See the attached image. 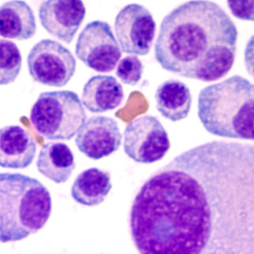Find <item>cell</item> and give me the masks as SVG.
<instances>
[{
    "label": "cell",
    "mask_w": 254,
    "mask_h": 254,
    "mask_svg": "<svg viewBox=\"0 0 254 254\" xmlns=\"http://www.w3.org/2000/svg\"><path fill=\"white\" fill-rule=\"evenodd\" d=\"M129 226L139 254H254V144L176 156L141 187Z\"/></svg>",
    "instance_id": "obj_1"
},
{
    "label": "cell",
    "mask_w": 254,
    "mask_h": 254,
    "mask_svg": "<svg viewBox=\"0 0 254 254\" xmlns=\"http://www.w3.org/2000/svg\"><path fill=\"white\" fill-rule=\"evenodd\" d=\"M237 41V28L218 4L190 1L164 17L155 56L165 70L212 82L233 67Z\"/></svg>",
    "instance_id": "obj_2"
},
{
    "label": "cell",
    "mask_w": 254,
    "mask_h": 254,
    "mask_svg": "<svg viewBox=\"0 0 254 254\" xmlns=\"http://www.w3.org/2000/svg\"><path fill=\"white\" fill-rule=\"evenodd\" d=\"M198 117L208 133L254 141V85L235 75L205 87L198 96Z\"/></svg>",
    "instance_id": "obj_3"
},
{
    "label": "cell",
    "mask_w": 254,
    "mask_h": 254,
    "mask_svg": "<svg viewBox=\"0 0 254 254\" xmlns=\"http://www.w3.org/2000/svg\"><path fill=\"white\" fill-rule=\"evenodd\" d=\"M1 230L3 243L37 233L52 212L50 192L41 182L21 174L0 175Z\"/></svg>",
    "instance_id": "obj_4"
},
{
    "label": "cell",
    "mask_w": 254,
    "mask_h": 254,
    "mask_svg": "<svg viewBox=\"0 0 254 254\" xmlns=\"http://www.w3.org/2000/svg\"><path fill=\"white\" fill-rule=\"evenodd\" d=\"M85 120L79 97L69 90L41 93L30 113L33 127L49 140H70L81 130Z\"/></svg>",
    "instance_id": "obj_5"
},
{
    "label": "cell",
    "mask_w": 254,
    "mask_h": 254,
    "mask_svg": "<svg viewBox=\"0 0 254 254\" xmlns=\"http://www.w3.org/2000/svg\"><path fill=\"white\" fill-rule=\"evenodd\" d=\"M27 64L34 81L52 87L65 86L74 75L77 65L70 51L50 39L42 40L33 47Z\"/></svg>",
    "instance_id": "obj_6"
},
{
    "label": "cell",
    "mask_w": 254,
    "mask_h": 254,
    "mask_svg": "<svg viewBox=\"0 0 254 254\" xmlns=\"http://www.w3.org/2000/svg\"><path fill=\"white\" fill-rule=\"evenodd\" d=\"M171 147L167 131L156 117L141 116L128 124L124 132V151L140 164L160 161Z\"/></svg>",
    "instance_id": "obj_7"
},
{
    "label": "cell",
    "mask_w": 254,
    "mask_h": 254,
    "mask_svg": "<svg viewBox=\"0 0 254 254\" xmlns=\"http://www.w3.org/2000/svg\"><path fill=\"white\" fill-rule=\"evenodd\" d=\"M77 58L96 72L108 73L121 59L120 45L107 22L92 21L84 28L76 43Z\"/></svg>",
    "instance_id": "obj_8"
},
{
    "label": "cell",
    "mask_w": 254,
    "mask_h": 254,
    "mask_svg": "<svg viewBox=\"0 0 254 254\" xmlns=\"http://www.w3.org/2000/svg\"><path fill=\"white\" fill-rule=\"evenodd\" d=\"M156 27L149 10L136 3L123 8L115 21L116 36L122 50L135 56H146L149 53Z\"/></svg>",
    "instance_id": "obj_9"
},
{
    "label": "cell",
    "mask_w": 254,
    "mask_h": 254,
    "mask_svg": "<svg viewBox=\"0 0 254 254\" xmlns=\"http://www.w3.org/2000/svg\"><path fill=\"white\" fill-rule=\"evenodd\" d=\"M86 10L81 0H48L41 3L39 17L48 33L70 44L85 19Z\"/></svg>",
    "instance_id": "obj_10"
},
{
    "label": "cell",
    "mask_w": 254,
    "mask_h": 254,
    "mask_svg": "<svg viewBox=\"0 0 254 254\" xmlns=\"http://www.w3.org/2000/svg\"><path fill=\"white\" fill-rule=\"evenodd\" d=\"M122 134L112 118L95 116L89 119L77 133L76 145L87 157L100 160L120 148Z\"/></svg>",
    "instance_id": "obj_11"
},
{
    "label": "cell",
    "mask_w": 254,
    "mask_h": 254,
    "mask_svg": "<svg viewBox=\"0 0 254 254\" xmlns=\"http://www.w3.org/2000/svg\"><path fill=\"white\" fill-rule=\"evenodd\" d=\"M37 152L34 140L19 126H8L0 130V166L24 169L33 163Z\"/></svg>",
    "instance_id": "obj_12"
},
{
    "label": "cell",
    "mask_w": 254,
    "mask_h": 254,
    "mask_svg": "<svg viewBox=\"0 0 254 254\" xmlns=\"http://www.w3.org/2000/svg\"><path fill=\"white\" fill-rule=\"evenodd\" d=\"M124 98L123 86L113 76L91 77L83 88L81 102L93 113L112 111L120 106Z\"/></svg>",
    "instance_id": "obj_13"
},
{
    "label": "cell",
    "mask_w": 254,
    "mask_h": 254,
    "mask_svg": "<svg viewBox=\"0 0 254 254\" xmlns=\"http://www.w3.org/2000/svg\"><path fill=\"white\" fill-rule=\"evenodd\" d=\"M37 32V22L31 7L25 1L5 2L0 8V35L4 38L25 41Z\"/></svg>",
    "instance_id": "obj_14"
},
{
    "label": "cell",
    "mask_w": 254,
    "mask_h": 254,
    "mask_svg": "<svg viewBox=\"0 0 254 254\" xmlns=\"http://www.w3.org/2000/svg\"><path fill=\"white\" fill-rule=\"evenodd\" d=\"M155 98L157 110L166 119L178 122L189 116L192 96L185 83L175 79L164 81L156 89Z\"/></svg>",
    "instance_id": "obj_15"
},
{
    "label": "cell",
    "mask_w": 254,
    "mask_h": 254,
    "mask_svg": "<svg viewBox=\"0 0 254 254\" xmlns=\"http://www.w3.org/2000/svg\"><path fill=\"white\" fill-rule=\"evenodd\" d=\"M37 166L41 175L58 184L67 181L76 167L70 148L60 142L48 143L42 147Z\"/></svg>",
    "instance_id": "obj_16"
},
{
    "label": "cell",
    "mask_w": 254,
    "mask_h": 254,
    "mask_svg": "<svg viewBox=\"0 0 254 254\" xmlns=\"http://www.w3.org/2000/svg\"><path fill=\"white\" fill-rule=\"evenodd\" d=\"M111 175L98 168H89L76 178L71 196L76 202L85 206L101 204L112 190Z\"/></svg>",
    "instance_id": "obj_17"
},
{
    "label": "cell",
    "mask_w": 254,
    "mask_h": 254,
    "mask_svg": "<svg viewBox=\"0 0 254 254\" xmlns=\"http://www.w3.org/2000/svg\"><path fill=\"white\" fill-rule=\"evenodd\" d=\"M21 52L14 43L0 41V84L9 85L19 75L21 68Z\"/></svg>",
    "instance_id": "obj_18"
},
{
    "label": "cell",
    "mask_w": 254,
    "mask_h": 254,
    "mask_svg": "<svg viewBox=\"0 0 254 254\" xmlns=\"http://www.w3.org/2000/svg\"><path fill=\"white\" fill-rule=\"evenodd\" d=\"M143 64L136 56H127L118 65L116 75L125 85H136L141 79Z\"/></svg>",
    "instance_id": "obj_19"
},
{
    "label": "cell",
    "mask_w": 254,
    "mask_h": 254,
    "mask_svg": "<svg viewBox=\"0 0 254 254\" xmlns=\"http://www.w3.org/2000/svg\"><path fill=\"white\" fill-rule=\"evenodd\" d=\"M227 5L235 17L243 21H254V1L229 0Z\"/></svg>",
    "instance_id": "obj_20"
},
{
    "label": "cell",
    "mask_w": 254,
    "mask_h": 254,
    "mask_svg": "<svg viewBox=\"0 0 254 254\" xmlns=\"http://www.w3.org/2000/svg\"><path fill=\"white\" fill-rule=\"evenodd\" d=\"M244 61L247 72L254 79V35L247 42L245 49Z\"/></svg>",
    "instance_id": "obj_21"
}]
</instances>
